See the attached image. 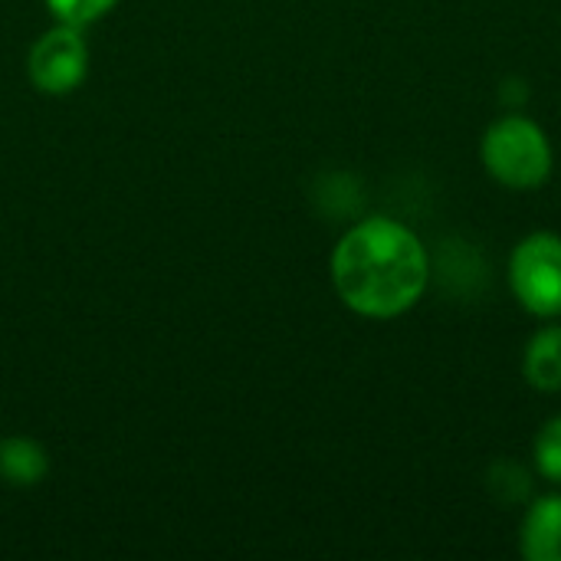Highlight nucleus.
<instances>
[{
  "mask_svg": "<svg viewBox=\"0 0 561 561\" xmlns=\"http://www.w3.org/2000/svg\"><path fill=\"white\" fill-rule=\"evenodd\" d=\"M332 286L365 319H394L414 309L431 283V256L421 237L388 217L355 224L332 250Z\"/></svg>",
  "mask_w": 561,
  "mask_h": 561,
  "instance_id": "f257e3e1",
  "label": "nucleus"
},
{
  "mask_svg": "<svg viewBox=\"0 0 561 561\" xmlns=\"http://www.w3.org/2000/svg\"><path fill=\"white\" fill-rule=\"evenodd\" d=\"M480 161L503 187L533 191L549 181L556 154L539 122L519 112H510L483 131Z\"/></svg>",
  "mask_w": 561,
  "mask_h": 561,
  "instance_id": "f03ea898",
  "label": "nucleus"
},
{
  "mask_svg": "<svg viewBox=\"0 0 561 561\" xmlns=\"http://www.w3.org/2000/svg\"><path fill=\"white\" fill-rule=\"evenodd\" d=\"M510 286L519 306L539 319L561 316V237L539 230L516 243L510 256Z\"/></svg>",
  "mask_w": 561,
  "mask_h": 561,
  "instance_id": "7ed1b4c3",
  "label": "nucleus"
},
{
  "mask_svg": "<svg viewBox=\"0 0 561 561\" xmlns=\"http://www.w3.org/2000/svg\"><path fill=\"white\" fill-rule=\"evenodd\" d=\"M89 72V46L79 26L56 23L26 53V76L43 95H69Z\"/></svg>",
  "mask_w": 561,
  "mask_h": 561,
  "instance_id": "20e7f679",
  "label": "nucleus"
},
{
  "mask_svg": "<svg viewBox=\"0 0 561 561\" xmlns=\"http://www.w3.org/2000/svg\"><path fill=\"white\" fill-rule=\"evenodd\" d=\"M519 546L529 561H561V493L529 503Z\"/></svg>",
  "mask_w": 561,
  "mask_h": 561,
  "instance_id": "39448f33",
  "label": "nucleus"
},
{
  "mask_svg": "<svg viewBox=\"0 0 561 561\" xmlns=\"http://www.w3.org/2000/svg\"><path fill=\"white\" fill-rule=\"evenodd\" d=\"M49 473V454L33 437H3L0 440V480L7 486H36Z\"/></svg>",
  "mask_w": 561,
  "mask_h": 561,
  "instance_id": "423d86ee",
  "label": "nucleus"
},
{
  "mask_svg": "<svg viewBox=\"0 0 561 561\" xmlns=\"http://www.w3.org/2000/svg\"><path fill=\"white\" fill-rule=\"evenodd\" d=\"M523 375L536 391H561V325L539 329L523 355Z\"/></svg>",
  "mask_w": 561,
  "mask_h": 561,
  "instance_id": "0eeeda50",
  "label": "nucleus"
},
{
  "mask_svg": "<svg viewBox=\"0 0 561 561\" xmlns=\"http://www.w3.org/2000/svg\"><path fill=\"white\" fill-rule=\"evenodd\" d=\"M533 460H536L539 477H546L549 483H561V414L546 421V427L536 434Z\"/></svg>",
  "mask_w": 561,
  "mask_h": 561,
  "instance_id": "6e6552de",
  "label": "nucleus"
},
{
  "mask_svg": "<svg viewBox=\"0 0 561 561\" xmlns=\"http://www.w3.org/2000/svg\"><path fill=\"white\" fill-rule=\"evenodd\" d=\"M486 480H490V493H493L500 503H506V506H510V503L519 506V503L529 496V483H533L529 473H526L519 463H506V460L496 463V467L490 470Z\"/></svg>",
  "mask_w": 561,
  "mask_h": 561,
  "instance_id": "1a4fd4ad",
  "label": "nucleus"
},
{
  "mask_svg": "<svg viewBox=\"0 0 561 561\" xmlns=\"http://www.w3.org/2000/svg\"><path fill=\"white\" fill-rule=\"evenodd\" d=\"M46 10L56 16V23H69V26H89L95 20H102L118 0H43Z\"/></svg>",
  "mask_w": 561,
  "mask_h": 561,
  "instance_id": "9d476101",
  "label": "nucleus"
}]
</instances>
